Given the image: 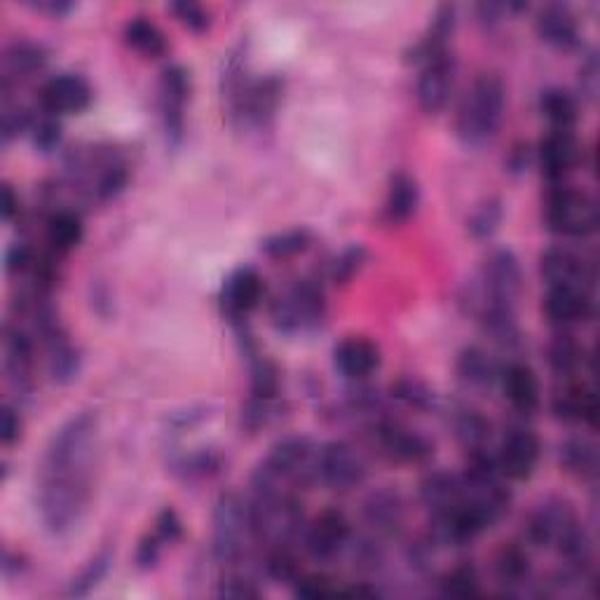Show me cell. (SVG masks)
<instances>
[{
	"label": "cell",
	"instance_id": "cell-1",
	"mask_svg": "<svg viewBox=\"0 0 600 600\" xmlns=\"http://www.w3.org/2000/svg\"><path fill=\"white\" fill-rule=\"evenodd\" d=\"M99 418L81 411L56 428L38 467L35 502L43 526L64 537L81 526L94 495Z\"/></svg>",
	"mask_w": 600,
	"mask_h": 600
},
{
	"label": "cell",
	"instance_id": "cell-2",
	"mask_svg": "<svg viewBox=\"0 0 600 600\" xmlns=\"http://www.w3.org/2000/svg\"><path fill=\"white\" fill-rule=\"evenodd\" d=\"M507 106V87L497 73H481L462 96L457 110V137L467 148H481L497 134Z\"/></svg>",
	"mask_w": 600,
	"mask_h": 600
},
{
	"label": "cell",
	"instance_id": "cell-3",
	"mask_svg": "<svg viewBox=\"0 0 600 600\" xmlns=\"http://www.w3.org/2000/svg\"><path fill=\"white\" fill-rule=\"evenodd\" d=\"M520 294H524L520 261L509 249H495L483 261L478 277L470 282L464 303L470 305V313L474 317L488 313V309H514L516 313Z\"/></svg>",
	"mask_w": 600,
	"mask_h": 600
},
{
	"label": "cell",
	"instance_id": "cell-4",
	"mask_svg": "<svg viewBox=\"0 0 600 600\" xmlns=\"http://www.w3.org/2000/svg\"><path fill=\"white\" fill-rule=\"evenodd\" d=\"M259 545L254 524H251L249 499L238 493H223L214 505V528H211V551L225 568H238Z\"/></svg>",
	"mask_w": 600,
	"mask_h": 600
},
{
	"label": "cell",
	"instance_id": "cell-5",
	"mask_svg": "<svg viewBox=\"0 0 600 600\" xmlns=\"http://www.w3.org/2000/svg\"><path fill=\"white\" fill-rule=\"evenodd\" d=\"M547 228L560 238L585 240L591 238L600 225V209L596 198L587 190L566 183L551 186L545 202Z\"/></svg>",
	"mask_w": 600,
	"mask_h": 600
},
{
	"label": "cell",
	"instance_id": "cell-6",
	"mask_svg": "<svg viewBox=\"0 0 600 600\" xmlns=\"http://www.w3.org/2000/svg\"><path fill=\"white\" fill-rule=\"evenodd\" d=\"M326 298L324 288L313 280H298L280 294L270 305V319H273L280 334H305L315 331L324 322Z\"/></svg>",
	"mask_w": 600,
	"mask_h": 600
},
{
	"label": "cell",
	"instance_id": "cell-7",
	"mask_svg": "<svg viewBox=\"0 0 600 600\" xmlns=\"http://www.w3.org/2000/svg\"><path fill=\"white\" fill-rule=\"evenodd\" d=\"M284 99V77L265 75L246 85L242 99L228 115V123L235 129L263 131L275 123L280 104Z\"/></svg>",
	"mask_w": 600,
	"mask_h": 600
},
{
	"label": "cell",
	"instance_id": "cell-8",
	"mask_svg": "<svg viewBox=\"0 0 600 600\" xmlns=\"http://www.w3.org/2000/svg\"><path fill=\"white\" fill-rule=\"evenodd\" d=\"M317 476L331 491L347 493L361 486L366 478V464L361 453L343 439L328 441L317 455Z\"/></svg>",
	"mask_w": 600,
	"mask_h": 600
},
{
	"label": "cell",
	"instance_id": "cell-9",
	"mask_svg": "<svg viewBox=\"0 0 600 600\" xmlns=\"http://www.w3.org/2000/svg\"><path fill=\"white\" fill-rule=\"evenodd\" d=\"M582 520L568 499L551 497L528 516L526 520V541L537 549H558Z\"/></svg>",
	"mask_w": 600,
	"mask_h": 600
},
{
	"label": "cell",
	"instance_id": "cell-10",
	"mask_svg": "<svg viewBox=\"0 0 600 600\" xmlns=\"http://www.w3.org/2000/svg\"><path fill=\"white\" fill-rule=\"evenodd\" d=\"M190 73L179 66L171 64L162 69L160 73V115H162V127L165 137L171 148H179L186 137V106L190 102Z\"/></svg>",
	"mask_w": 600,
	"mask_h": 600
},
{
	"label": "cell",
	"instance_id": "cell-11",
	"mask_svg": "<svg viewBox=\"0 0 600 600\" xmlns=\"http://www.w3.org/2000/svg\"><path fill=\"white\" fill-rule=\"evenodd\" d=\"M305 549L317 564H331L352 539V524L340 509H324L303 533Z\"/></svg>",
	"mask_w": 600,
	"mask_h": 600
},
{
	"label": "cell",
	"instance_id": "cell-12",
	"mask_svg": "<svg viewBox=\"0 0 600 600\" xmlns=\"http://www.w3.org/2000/svg\"><path fill=\"white\" fill-rule=\"evenodd\" d=\"M373 436L380 451L401 464H422L434 455V443L428 436L397 420H378Z\"/></svg>",
	"mask_w": 600,
	"mask_h": 600
},
{
	"label": "cell",
	"instance_id": "cell-13",
	"mask_svg": "<svg viewBox=\"0 0 600 600\" xmlns=\"http://www.w3.org/2000/svg\"><path fill=\"white\" fill-rule=\"evenodd\" d=\"M502 476L509 481H528L541 457V441L528 428H512L495 453Z\"/></svg>",
	"mask_w": 600,
	"mask_h": 600
},
{
	"label": "cell",
	"instance_id": "cell-14",
	"mask_svg": "<svg viewBox=\"0 0 600 600\" xmlns=\"http://www.w3.org/2000/svg\"><path fill=\"white\" fill-rule=\"evenodd\" d=\"M539 273L547 286H570L591 292L596 282L593 263L566 246H551L539 259Z\"/></svg>",
	"mask_w": 600,
	"mask_h": 600
},
{
	"label": "cell",
	"instance_id": "cell-15",
	"mask_svg": "<svg viewBox=\"0 0 600 600\" xmlns=\"http://www.w3.org/2000/svg\"><path fill=\"white\" fill-rule=\"evenodd\" d=\"M455 75H457V62L455 56L441 54L436 60L428 62L420 71L418 77V104L422 108V113L428 115H439L443 108L449 106L451 96H453V87H455Z\"/></svg>",
	"mask_w": 600,
	"mask_h": 600
},
{
	"label": "cell",
	"instance_id": "cell-16",
	"mask_svg": "<svg viewBox=\"0 0 600 600\" xmlns=\"http://www.w3.org/2000/svg\"><path fill=\"white\" fill-rule=\"evenodd\" d=\"M38 99H41L45 113H52L60 118V115H77L87 110L94 99V92L83 75L60 73L43 83L41 92H38Z\"/></svg>",
	"mask_w": 600,
	"mask_h": 600
},
{
	"label": "cell",
	"instance_id": "cell-17",
	"mask_svg": "<svg viewBox=\"0 0 600 600\" xmlns=\"http://www.w3.org/2000/svg\"><path fill=\"white\" fill-rule=\"evenodd\" d=\"M265 282L256 267H238L221 288V309L232 324H242L261 305Z\"/></svg>",
	"mask_w": 600,
	"mask_h": 600
},
{
	"label": "cell",
	"instance_id": "cell-18",
	"mask_svg": "<svg viewBox=\"0 0 600 600\" xmlns=\"http://www.w3.org/2000/svg\"><path fill=\"white\" fill-rule=\"evenodd\" d=\"M537 160L541 173L551 186L564 183L582 162V144L577 141L575 131H549L537 148Z\"/></svg>",
	"mask_w": 600,
	"mask_h": 600
},
{
	"label": "cell",
	"instance_id": "cell-19",
	"mask_svg": "<svg viewBox=\"0 0 600 600\" xmlns=\"http://www.w3.org/2000/svg\"><path fill=\"white\" fill-rule=\"evenodd\" d=\"M547 319L558 326L560 331H568L572 326L587 324L593 317V296L585 288L570 286H547L545 303H541Z\"/></svg>",
	"mask_w": 600,
	"mask_h": 600
},
{
	"label": "cell",
	"instance_id": "cell-20",
	"mask_svg": "<svg viewBox=\"0 0 600 600\" xmlns=\"http://www.w3.org/2000/svg\"><path fill=\"white\" fill-rule=\"evenodd\" d=\"M361 514L376 537H397L406 524V499L397 488L385 486L369 493Z\"/></svg>",
	"mask_w": 600,
	"mask_h": 600
},
{
	"label": "cell",
	"instance_id": "cell-21",
	"mask_svg": "<svg viewBox=\"0 0 600 600\" xmlns=\"http://www.w3.org/2000/svg\"><path fill=\"white\" fill-rule=\"evenodd\" d=\"M535 29L541 43L560 52L577 50L579 43H582L577 14L566 3H547L541 8L535 19Z\"/></svg>",
	"mask_w": 600,
	"mask_h": 600
},
{
	"label": "cell",
	"instance_id": "cell-22",
	"mask_svg": "<svg viewBox=\"0 0 600 600\" xmlns=\"http://www.w3.org/2000/svg\"><path fill=\"white\" fill-rule=\"evenodd\" d=\"M455 27H457V8L455 6H439L436 12L432 14V22L424 31V35L415 45H411L409 54H406V60L411 64H420L424 66L428 62L436 60L441 54L451 52V41L455 35Z\"/></svg>",
	"mask_w": 600,
	"mask_h": 600
},
{
	"label": "cell",
	"instance_id": "cell-23",
	"mask_svg": "<svg viewBox=\"0 0 600 600\" xmlns=\"http://www.w3.org/2000/svg\"><path fill=\"white\" fill-rule=\"evenodd\" d=\"M380 350L378 345L364 336H347L334 350L336 371L347 380H366L380 369Z\"/></svg>",
	"mask_w": 600,
	"mask_h": 600
},
{
	"label": "cell",
	"instance_id": "cell-24",
	"mask_svg": "<svg viewBox=\"0 0 600 600\" xmlns=\"http://www.w3.org/2000/svg\"><path fill=\"white\" fill-rule=\"evenodd\" d=\"M551 413L560 422L593 428L598 420V394L593 387L585 382L566 380V385L551 399Z\"/></svg>",
	"mask_w": 600,
	"mask_h": 600
},
{
	"label": "cell",
	"instance_id": "cell-25",
	"mask_svg": "<svg viewBox=\"0 0 600 600\" xmlns=\"http://www.w3.org/2000/svg\"><path fill=\"white\" fill-rule=\"evenodd\" d=\"M33 338L22 326H6V373L19 394H29L33 385Z\"/></svg>",
	"mask_w": 600,
	"mask_h": 600
},
{
	"label": "cell",
	"instance_id": "cell-26",
	"mask_svg": "<svg viewBox=\"0 0 600 600\" xmlns=\"http://www.w3.org/2000/svg\"><path fill=\"white\" fill-rule=\"evenodd\" d=\"M499 385L516 413L533 415L539 409V380L528 364L509 361L507 366H502Z\"/></svg>",
	"mask_w": 600,
	"mask_h": 600
},
{
	"label": "cell",
	"instance_id": "cell-27",
	"mask_svg": "<svg viewBox=\"0 0 600 600\" xmlns=\"http://www.w3.org/2000/svg\"><path fill=\"white\" fill-rule=\"evenodd\" d=\"M455 371L460 382L474 392H488L499 382V364L478 345H470L457 355Z\"/></svg>",
	"mask_w": 600,
	"mask_h": 600
},
{
	"label": "cell",
	"instance_id": "cell-28",
	"mask_svg": "<svg viewBox=\"0 0 600 600\" xmlns=\"http://www.w3.org/2000/svg\"><path fill=\"white\" fill-rule=\"evenodd\" d=\"M420 499L430 518L446 516L460 507L462 502V481L451 472H432L420 483Z\"/></svg>",
	"mask_w": 600,
	"mask_h": 600
},
{
	"label": "cell",
	"instance_id": "cell-29",
	"mask_svg": "<svg viewBox=\"0 0 600 600\" xmlns=\"http://www.w3.org/2000/svg\"><path fill=\"white\" fill-rule=\"evenodd\" d=\"M48 350V371L56 385H71L83 369L81 350L71 343L66 328H56L50 336L43 338Z\"/></svg>",
	"mask_w": 600,
	"mask_h": 600
},
{
	"label": "cell",
	"instance_id": "cell-30",
	"mask_svg": "<svg viewBox=\"0 0 600 600\" xmlns=\"http://www.w3.org/2000/svg\"><path fill=\"white\" fill-rule=\"evenodd\" d=\"M48 64V52L31 41H14L3 54V90L12 83H27Z\"/></svg>",
	"mask_w": 600,
	"mask_h": 600
},
{
	"label": "cell",
	"instance_id": "cell-31",
	"mask_svg": "<svg viewBox=\"0 0 600 600\" xmlns=\"http://www.w3.org/2000/svg\"><path fill=\"white\" fill-rule=\"evenodd\" d=\"M451 430L460 446L467 453L486 451L491 446V439H493L491 420L481 411L470 409V406H460V409L453 411Z\"/></svg>",
	"mask_w": 600,
	"mask_h": 600
},
{
	"label": "cell",
	"instance_id": "cell-32",
	"mask_svg": "<svg viewBox=\"0 0 600 600\" xmlns=\"http://www.w3.org/2000/svg\"><path fill=\"white\" fill-rule=\"evenodd\" d=\"M547 359H549L551 371L558 378H564V380H575L591 364V357L587 352V347L582 343H579L572 334H568V331L558 334L549 343Z\"/></svg>",
	"mask_w": 600,
	"mask_h": 600
},
{
	"label": "cell",
	"instance_id": "cell-33",
	"mask_svg": "<svg viewBox=\"0 0 600 600\" xmlns=\"http://www.w3.org/2000/svg\"><path fill=\"white\" fill-rule=\"evenodd\" d=\"M45 238L54 256L71 254L73 249L81 246L85 238L81 214H75L73 209H54L45 225Z\"/></svg>",
	"mask_w": 600,
	"mask_h": 600
},
{
	"label": "cell",
	"instance_id": "cell-34",
	"mask_svg": "<svg viewBox=\"0 0 600 600\" xmlns=\"http://www.w3.org/2000/svg\"><path fill=\"white\" fill-rule=\"evenodd\" d=\"M558 462L570 476L593 481L598 476V446L589 436H570L558 446Z\"/></svg>",
	"mask_w": 600,
	"mask_h": 600
},
{
	"label": "cell",
	"instance_id": "cell-35",
	"mask_svg": "<svg viewBox=\"0 0 600 600\" xmlns=\"http://www.w3.org/2000/svg\"><path fill=\"white\" fill-rule=\"evenodd\" d=\"M420 204V188L418 181L406 171L392 173L390 190H387L385 200V219L390 223L409 221Z\"/></svg>",
	"mask_w": 600,
	"mask_h": 600
},
{
	"label": "cell",
	"instance_id": "cell-36",
	"mask_svg": "<svg viewBox=\"0 0 600 600\" xmlns=\"http://www.w3.org/2000/svg\"><path fill=\"white\" fill-rule=\"evenodd\" d=\"M123 35L134 52L148 56V60H158V56L167 54V35L148 17H131L123 29Z\"/></svg>",
	"mask_w": 600,
	"mask_h": 600
},
{
	"label": "cell",
	"instance_id": "cell-37",
	"mask_svg": "<svg viewBox=\"0 0 600 600\" xmlns=\"http://www.w3.org/2000/svg\"><path fill=\"white\" fill-rule=\"evenodd\" d=\"M539 113L545 115L554 131H572L579 118V106L568 90L549 87L539 96Z\"/></svg>",
	"mask_w": 600,
	"mask_h": 600
},
{
	"label": "cell",
	"instance_id": "cell-38",
	"mask_svg": "<svg viewBox=\"0 0 600 600\" xmlns=\"http://www.w3.org/2000/svg\"><path fill=\"white\" fill-rule=\"evenodd\" d=\"M530 554L526 547L509 541V545L502 547L495 556V577L502 587H520L530 579Z\"/></svg>",
	"mask_w": 600,
	"mask_h": 600
},
{
	"label": "cell",
	"instance_id": "cell-39",
	"mask_svg": "<svg viewBox=\"0 0 600 600\" xmlns=\"http://www.w3.org/2000/svg\"><path fill=\"white\" fill-rule=\"evenodd\" d=\"M286 406L282 397H261V394H251L246 403L242 406V428L251 434H256L270 424H275L277 420L284 418Z\"/></svg>",
	"mask_w": 600,
	"mask_h": 600
},
{
	"label": "cell",
	"instance_id": "cell-40",
	"mask_svg": "<svg viewBox=\"0 0 600 600\" xmlns=\"http://www.w3.org/2000/svg\"><path fill=\"white\" fill-rule=\"evenodd\" d=\"M110 564H113V551L110 549H104V551H99L96 556H92L87 560V564H85V568L71 579V585L66 589V596L69 598H85V596H90L96 587L102 585V579L108 575Z\"/></svg>",
	"mask_w": 600,
	"mask_h": 600
},
{
	"label": "cell",
	"instance_id": "cell-41",
	"mask_svg": "<svg viewBox=\"0 0 600 600\" xmlns=\"http://www.w3.org/2000/svg\"><path fill=\"white\" fill-rule=\"evenodd\" d=\"M309 244H313V235H309V230L294 228V230H284V232H277V235H270L267 240H263L261 251L270 259L284 261V259H294V256L303 254Z\"/></svg>",
	"mask_w": 600,
	"mask_h": 600
},
{
	"label": "cell",
	"instance_id": "cell-42",
	"mask_svg": "<svg viewBox=\"0 0 600 600\" xmlns=\"http://www.w3.org/2000/svg\"><path fill=\"white\" fill-rule=\"evenodd\" d=\"M392 399H397L401 406H406V409H413V411H432L436 406V394L434 390H430L428 385H424L422 380L418 378H399L394 385H392Z\"/></svg>",
	"mask_w": 600,
	"mask_h": 600
},
{
	"label": "cell",
	"instance_id": "cell-43",
	"mask_svg": "<svg viewBox=\"0 0 600 600\" xmlns=\"http://www.w3.org/2000/svg\"><path fill=\"white\" fill-rule=\"evenodd\" d=\"M441 596L446 598H476L481 596V579L474 566L462 564L449 570L439 582Z\"/></svg>",
	"mask_w": 600,
	"mask_h": 600
},
{
	"label": "cell",
	"instance_id": "cell-44",
	"mask_svg": "<svg viewBox=\"0 0 600 600\" xmlns=\"http://www.w3.org/2000/svg\"><path fill=\"white\" fill-rule=\"evenodd\" d=\"M223 467V455L211 451V449H202L190 455H181L173 460V472L183 474L186 478H207L219 474Z\"/></svg>",
	"mask_w": 600,
	"mask_h": 600
},
{
	"label": "cell",
	"instance_id": "cell-45",
	"mask_svg": "<svg viewBox=\"0 0 600 600\" xmlns=\"http://www.w3.org/2000/svg\"><path fill=\"white\" fill-rule=\"evenodd\" d=\"M265 575L280 585H296V579L301 577V566L292 547H270L265 558Z\"/></svg>",
	"mask_w": 600,
	"mask_h": 600
},
{
	"label": "cell",
	"instance_id": "cell-46",
	"mask_svg": "<svg viewBox=\"0 0 600 600\" xmlns=\"http://www.w3.org/2000/svg\"><path fill=\"white\" fill-rule=\"evenodd\" d=\"M502 217H505V209H502V202L497 198H491L483 202L467 223L470 232H472V238L474 240H488L493 238L499 223H502Z\"/></svg>",
	"mask_w": 600,
	"mask_h": 600
},
{
	"label": "cell",
	"instance_id": "cell-47",
	"mask_svg": "<svg viewBox=\"0 0 600 600\" xmlns=\"http://www.w3.org/2000/svg\"><path fill=\"white\" fill-rule=\"evenodd\" d=\"M31 137H33V146L38 150L52 152L56 146L62 144V137H64V129H62L60 118L43 110L41 118H35V123L31 127Z\"/></svg>",
	"mask_w": 600,
	"mask_h": 600
},
{
	"label": "cell",
	"instance_id": "cell-48",
	"mask_svg": "<svg viewBox=\"0 0 600 600\" xmlns=\"http://www.w3.org/2000/svg\"><path fill=\"white\" fill-rule=\"evenodd\" d=\"M364 263H366V249L361 244H352L343 249V254L331 263V273L328 275H331L334 284L343 286L359 273Z\"/></svg>",
	"mask_w": 600,
	"mask_h": 600
},
{
	"label": "cell",
	"instance_id": "cell-49",
	"mask_svg": "<svg viewBox=\"0 0 600 600\" xmlns=\"http://www.w3.org/2000/svg\"><path fill=\"white\" fill-rule=\"evenodd\" d=\"M171 12L192 33H204L211 27L209 12L200 3H192V0H177V3H171Z\"/></svg>",
	"mask_w": 600,
	"mask_h": 600
},
{
	"label": "cell",
	"instance_id": "cell-50",
	"mask_svg": "<svg viewBox=\"0 0 600 600\" xmlns=\"http://www.w3.org/2000/svg\"><path fill=\"white\" fill-rule=\"evenodd\" d=\"M219 596L221 598H261L263 589L242 572H230L219 582Z\"/></svg>",
	"mask_w": 600,
	"mask_h": 600
},
{
	"label": "cell",
	"instance_id": "cell-51",
	"mask_svg": "<svg viewBox=\"0 0 600 600\" xmlns=\"http://www.w3.org/2000/svg\"><path fill=\"white\" fill-rule=\"evenodd\" d=\"M294 593H296L298 598L317 600V598L338 596L340 589L331 587V579L324 577V575H301V577L296 579V585H294Z\"/></svg>",
	"mask_w": 600,
	"mask_h": 600
},
{
	"label": "cell",
	"instance_id": "cell-52",
	"mask_svg": "<svg viewBox=\"0 0 600 600\" xmlns=\"http://www.w3.org/2000/svg\"><path fill=\"white\" fill-rule=\"evenodd\" d=\"M35 118L31 115L29 108H8L6 106V113H3V141L10 144L14 137H19V134L24 131H31Z\"/></svg>",
	"mask_w": 600,
	"mask_h": 600
},
{
	"label": "cell",
	"instance_id": "cell-53",
	"mask_svg": "<svg viewBox=\"0 0 600 600\" xmlns=\"http://www.w3.org/2000/svg\"><path fill=\"white\" fill-rule=\"evenodd\" d=\"M577 73H579V75H577L579 92H582L585 99L593 102L596 96H598V83H600V77H598L600 69H598V56H596V52H589V54L585 56L582 64H579V71H577Z\"/></svg>",
	"mask_w": 600,
	"mask_h": 600
},
{
	"label": "cell",
	"instance_id": "cell-54",
	"mask_svg": "<svg viewBox=\"0 0 600 600\" xmlns=\"http://www.w3.org/2000/svg\"><path fill=\"white\" fill-rule=\"evenodd\" d=\"M19 439H22V415L6 403L0 409V441H3V446H14Z\"/></svg>",
	"mask_w": 600,
	"mask_h": 600
},
{
	"label": "cell",
	"instance_id": "cell-55",
	"mask_svg": "<svg viewBox=\"0 0 600 600\" xmlns=\"http://www.w3.org/2000/svg\"><path fill=\"white\" fill-rule=\"evenodd\" d=\"M155 535L162 539V545H173V541H179L183 535V524L179 514L173 512L171 507H165L158 516V528H155Z\"/></svg>",
	"mask_w": 600,
	"mask_h": 600
},
{
	"label": "cell",
	"instance_id": "cell-56",
	"mask_svg": "<svg viewBox=\"0 0 600 600\" xmlns=\"http://www.w3.org/2000/svg\"><path fill=\"white\" fill-rule=\"evenodd\" d=\"M160 554H162V539L158 535H146L139 541V549H137V566L141 570L155 568L160 560Z\"/></svg>",
	"mask_w": 600,
	"mask_h": 600
},
{
	"label": "cell",
	"instance_id": "cell-57",
	"mask_svg": "<svg viewBox=\"0 0 600 600\" xmlns=\"http://www.w3.org/2000/svg\"><path fill=\"white\" fill-rule=\"evenodd\" d=\"M35 254L33 251L27 246V244H12L8 249V254H6V267H8V273L14 275V273H29V267L33 263Z\"/></svg>",
	"mask_w": 600,
	"mask_h": 600
},
{
	"label": "cell",
	"instance_id": "cell-58",
	"mask_svg": "<svg viewBox=\"0 0 600 600\" xmlns=\"http://www.w3.org/2000/svg\"><path fill=\"white\" fill-rule=\"evenodd\" d=\"M0 214H3V221L10 223L19 214V198L14 196V190L10 183L0 186Z\"/></svg>",
	"mask_w": 600,
	"mask_h": 600
},
{
	"label": "cell",
	"instance_id": "cell-59",
	"mask_svg": "<svg viewBox=\"0 0 600 600\" xmlns=\"http://www.w3.org/2000/svg\"><path fill=\"white\" fill-rule=\"evenodd\" d=\"M31 8L35 12H43V14H50V17H66L75 6L69 3V0H38V3H31Z\"/></svg>",
	"mask_w": 600,
	"mask_h": 600
},
{
	"label": "cell",
	"instance_id": "cell-60",
	"mask_svg": "<svg viewBox=\"0 0 600 600\" xmlns=\"http://www.w3.org/2000/svg\"><path fill=\"white\" fill-rule=\"evenodd\" d=\"M530 162V148L528 146H516L509 155V160H507V167L512 171H524Z\"/></svg>",
	"mask_w": 600,
	"mask_h": 600
}]
</instances>
